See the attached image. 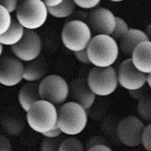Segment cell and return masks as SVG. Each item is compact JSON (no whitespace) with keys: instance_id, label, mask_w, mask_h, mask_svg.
I'll list each match as a JSON object with an SVG mask.
<instances>
[{"instance_id":"cell-7","label":"cell","mask_w":151,"mask_h":151,"mask_svg":"<svg viewBox=\"0 0 151 151\" xmlns=\"http://www.w3.org/2000/svg\"><path fill=\"white\" fill-rule=\"evenodd\" d=\"M38 93L41 100H45L53 105H62L70 95L69 84L60 76H47L38 85Z\"/></svg>"},{"instance_id":"cell-9","label":"cell","mask_w":151,"mask_h":151,"mask_svg":"<svg viewBox=\"0 0 151 151\" xmlns=\"http://www.w3.org/2000/svg\"><path fill=\"white\" fill-rule=\"evenodd\" d=\"M145 125L135 116L122 119L117 126V137L122 144L128 147H136L141 144V134Z\"/></svg>"},{"instance_id":"cell-18","label":"cell","mask_w":151,"mask_h":151,"mask_svg":"<svg viewBox=\"0 0 151 151\" xmlns=\"http://www.w3.org/2000/svg\"><path fill=\"white\" fill-rule=\"evenodd\" d=\"M24 28L16 18H12L10 27L7 29L6 32L0 35V42L3 45H13L17 43L23 36Z\"/></svg>"},{"instance_id":"cell-29","label":"cell","mask_w":151,"mask_h":151,"mask_svg":"<svg viewBox=\"0 0 151 151\" xmlns=\"http://www.w3.org/2000/svg\"><path fill=\"white\" fill-rule=\"evenodd\" d=\"M75 55L76 58H77L79 62H81L82 64L84 65H89L90 60H89V57H88V52H87V48L82 50H78V52H73Z\"/></svg>"},{"instance_id":"cell-31","label":"cell","mask_w":151,"mask_h":151,"mask_svg":"<svg viewBox=\"0 0 151 151\" xmlns=\"http://www.w3.org/2000/svg\"><path fill=\"white\" fill-rule=\"evenodd\" d=\"M11 149L12 146L9 139L0 134V151H10Z\"/></svg>"},{"instance_id":"cell-39","label":"cell","mask_w":151,"mask_h":151,"mask_svg":"<svg viewBox=\"0 0 151 151\" xmlns=\"http://www.w3.org/2000/svg\"><path fill=\"white\" fill-rule=\"evenodd\" d=\"M112 2H121V1H124V0H110Z\"/></svg>"},{"instance_id":"cell-12","label":"cell","mask_w":151,"mask_h":151,"mask_svg":"<svg viewBox=\"0 0 151 151\" xmlns=\"http://www.w3.org/2000/svg\"><path fill=\"white\" fill-rule=\"evenodd\" d=\"M117 77H118V84H120L121 87L127 91L139 89L146 84V74L140 72L134 67L131 58H127L122 62L117 72Z\"/></svg>"},{"instance_id":"cell-15","label":"cell","mask_w":151,"mask_h":151,"mask_svg":"<svg viewBox=\"0 0 151 151\" xmlns=\"http://www.w3.org/2000/svg\"><path fill=\"white\" fill-rule=\"evenodd\" d=\"M120 48L125 55H131L133 50L139 43L146 40H150L147 35L140 29L129 28L125 35L120 38Z\"/></svg>"},{"instance_id":"cell-34","label":"cell","mask_w":151,"mask_h":151,"mask_svg":"<svg viewBox=\"0 0 151 151\" xmlns=\"http://www.w3.org/2000/svg\"><path fill=\"white\" fill-rule=\"evenodd\" d=\"M112 149L107 144H99L93 146L89 149V151H111Z\"/></svg>"},{"instance_id":"cell-30","label":"cell","mask_w":151,"mask_h":151,"mask_svg":"<svg viewBox=\"0 0 151 151\" xmlns=\"http://www.w3.org/2000/svg\"><path fill=\"white\" fill-rule=\"evenodd\" d=\"M99 144H107L106 140L104 139L102 136H93L91 139L88 140L87 142V146H86V150H89L91 147Z\"/></svg>"},{"instance_id":"cell-32","label":"cell","mask_w":151,"mask_h":151,"mask_svg":"<svg viewBox=\"0 0 151 151\" xmlns=\"http://www.w3.org/2000/svg\"><path fill=\"white\" fill-rule=\"evenodd\" d=\"M128 92H129V94L131 95V97H132L133 99H136V100H139L140 98H142L143 96L147 95V93H146V90L144 89V86L139 88V89L130 90V91H128Z\"/></svg>"},{"instance_id":"cell-33","label":"cell","mask_w":151,"mask_h":151,"mask_svg":"<svg viewBox=\"0 0 151 151\" xmlns=\"http://www.w3.org/2000/svg\"><path fill=\"white\" fill-rule=\"evenodd\" d=\"M62 130H60V128H58V125H55V127L52 129H50V130H48L47 132H45L42 133V135L45 136V137H60V134H62Z\"/></svg>"},{"instance_id":"cell-21","label":"cell","mask_w":151,"mask_h":151,"mask_svg":"<svg viewBox=\"0 0 151 151\" xmlns=\"http://www.w3.org/2000/svg\"><path fill=\"white\" fill-rule=\"evenodd\" d=\"M1 124L4 130L11 135H17L23 129L22 122L19 119L13 118V117H8V118L4 119Z\"/></svg>"},{"instance_id":"cell-37","label":"cell","mask_w":151,"mask_h":151,"mask_svg":"<svg viewBox=\"0 0 151 151\" xmlns=\"http://www.w3.org/2000/svg\"><path fill=\"white\" fill-rule=\"evenodd\" d=\"M150 28H151V26H150V24H149V25L147 26V32H145L149 38H150V36H151V30H150Z\"/></svg>"},{"instance_id":"cell-5","label":"cell","mask_w":151,"mask_h":151,"mask_svg":"<svg viewBox=\"0 0 151 151\" xmlns=\"http://www.w3.org/2000/svg\"><path fill=\"white\" fill-rule=\"evenodd\" d=\"M87 83L92 92L100 97H106L113 94L118 87L117 72L110 67H94L89 73Z\"/></svg>"},{"instance_id":"cell-23","label":"cell","mask_w":151,"mask_h":151,"mask_svg":"<svg viewBox=\"0 0 151 151\" xmlns=\"http://www.w3.org/2000/svg\"><path fill=\"white\" fill-rule=\"evenodd\" d=\"M11 21V13L4 6L0 5V35L6 32L7 29L10 27Z\"/></svg>"},{"instance_id":"cell-17","label":"cell","mask_w":151,"mask_h":151,"mask_svg":"<svg viewBox=\"0 0 151 151\" xmlns=\"http://www.w3.org/2000/svg\"><path fill=\"white\" fill-rule=\"evenodd\" d=\"M18 100L21 108L27 112L36 101L40 100L38 85H36L35 82H28L27 84L22 86L18 94Z\"/></svg>"},{"instance_id":"cell-22","label":"cell","mask_w":151,"mask_h":151,"mask_svg":"<svg viewBox=\"0 0 151 151\" xmlns=\"http://www.w3.org/2000/svg\"><path fill=\"white\" fill-rule=\"evenodd\" d=\"M60 151H82L84 150V145L83 143L77 138L68 137L65 139L62 140L58 148Z\"/></svg>"},{"instance_id":"cell-1","label":"cell","mask_w":151,"mask_h":151,"mask_svg":"<svg viewBox=\"0 0 151 151\" xmlns=\"http://www.w3.org/2000/svg\"><path fill=\"white\" fill-rule=\"evenodd\" d=\"M87 52L94 67H110L118 58L119 45L111 35H97L90 40Z\"/></svg>"},{"instance_id":"cell-27","label":"cell","mask_w":151,"mask_h":151,"mask_svg":"<svg viewBox=\"0 0 151 151\" xmlns=\"http://www.w3.org/2000/svg\"><path fill=\"white\" fill-rule=\"evenodd\" d=\"M74 2L83 9H92L98 5L101 0H74Z\"/></svg>"},{"instance_id":"cell-13","label":"cell","mask_w":151,"mask_h":151,"mask_svg":"<svg viewBox=\"0 0 151 151\" xmlns=\"http://www.w3.org/2000/svg\"><path fill=\"white\" fill-rule=\"evenodd\" d=\"M70 94L74 98L75 102L80 104L85 109H90L95 103L96 95L88 86L87 80L85 79H76L70 82L69 85Z\"/></svg>"},{"instance_id":"cell-14","label":"cell","mask_w":151,"mask_h":151,"mask_svg":"<svg viewBox=\"0 0 151 151\" xmlns=\"http://www.w3.org/2000/svg\"><path fill=\"white\" fill-rule=\"evenodd\" d=\"M134 67L144 74L151 73V41L146 40L139 43L132 52Z\"/></svg>"},{"instance_id":"cell-11","label":"cell","mask_w":151,"mask_h":151,"mask_svg":"<svg viewBox=\"0 0 151 151\" xmlns=\"http://www.w3.org/2000/svg\"><path fill=\"white\" fill-rule=\"evenodd\" d=\"M23 80V64L13 57H0V84L6 87L18 85Z\"/></svg>"},{"instance_id":"cell-24","label":"cell","mask_w":151,"mask_h":151,"mask_svg":"<svg viewBox=\"0 0 151 151\" xmlns=\"http://www.w3.org/2000/svg\"><path fill=\"white\" fill-rule=\"evenodd\" d=\"M128 30H129V26L127 22H126L123 18L116 17L115 28H114V31L111 35V36L114 40H116V38H121L127 33Z\"/></svg>"},{"instance_id":"cell-28","label":"cell","mask_w":151,"mask_h":151,"mask_svg":"<svg viewBox=\"0 0 151 151\" xmlns=\"http://www.w3.org/2000/svg\"><path fill=\"white\" fill-rule=\"evenodd\" d=\"M19 4V0H0V5L4 6L10 13L16 11Z\"/></svg>"},{"instance_id":"cell-10","label":"cell","mask_w":151,"mask_h":151,"mask_svg":"<svg viewBox=\"0 0 151 151\" xmlns=\"http://www.w3.org/2000/svg\"><path fill=\"white\" fill-rule=\"evenodd\" d=\"M116 16L113 12L104 7L93 9L88 15V25L92 33L111 35L115 28Z\"/></svg>"},{"instance_id":"cell-25","label":"cell","mask_w":151,"mask_h":151,"mask_svg":"<svg viewBox=\"0 0 151 151\" xmlns=\"http://www.w3.org/2000/svg\"><path fill=\"white\" fill-rule=\"evenodd\" d=\"M60 142L62 139L60 137H45L40 149L42 151H57L60 148Z\"/></svg>"},{"instance_id":"cell-38","label":"cell","mask_w":151,"mask_h":151,"mask_svg":"<svg viewBox=\"0 0 151 151\" xmlns=\"http://www.w3.org/2000/svg\"><path fill=\"white\" fill-rule=\"evenodd\" d=\"M2 52H3V45L0 42V57L2 55Z\"/></svg>"},{"instance_id":"cell-6","label":"cell","mask_w":151,"mask_h":151,"mask_svg":"<svg viewBox=\"0 0 151 151\" xmlns=\"http://www.w3.org/2000/svg\"><path fill=\"white\" fill-rule=\"evenodd\" d=\"M92 38V31L88 23L83 20L67 22L62 30V41L68 50L78 52L87 48Z\"/></svg>"},{"instance_id":"cell-4","label":"cell","mask_w":151,"mask_h":151,"mask_svg":"<svg viewBox=\"0 0 151 151\" xmlns=\"http://www.w3.org/2000/svg\"><path fill=\"white\" fill-rule=\"evenodd\" d=\"M47 7L42 0H22L16 9V19L24 29L41 27L47 18Z\"/></svg>"},{"instance_id":"cell-35","label":"cell","mask_w":151,"mask_h":151,"mask_svg":"<svg viewBox=\"0 0 151 151\" xmlns=\"http://www.w3.org/2000/svg\"><path fill=\"white\" fill-rule=\"evenodd\" d=\"M42 2L47 5V7H52L62 3L63 0H42Z\"/></svg>"},{"instance_id":"cell-8","label":"cell","mask_w":151,"mask_h":151,"mask_svg":"<svg viewBox=\"0 0 151 151\" xmlns=\"http://www.w3.org/2000/svg\"><path fill=\"white\" fill-rule=\"evenodd\" d=\"M40 35L35 30L24 29L23 36L17 43L11 45V50L13 55L21 62H29L38 58L41 52Z\"/></svg>"},{"instance_id":"cell-3","label":"cell","mask_w":151,"mask_h":151,"mask_svg":"<svg viewBox=\"0 0 151 151\" xmlns=\"http://www.w3.org/2000/svg\"><path fill=\"white\" fill-rule=\"evenodd\" d=\"M29 127L37 133H45L52 129L58 122V110L55 105L45 100H38L26 112Z\"/></svg>"},{"instance_id":"cell-20","label":"cell","mask_w":151,"mask_h":151,"mask_svg":"<svg viewBox=\"0 0 151 151\" xmlns=\"http://www.w3.org/2000/svg\"><path fill=\"white\" fill-rule=\"evenodd\" d=\"M137 111L138 114L142 119L146 121L151 120V97L149 94L143 96L142 98L138 100Z\"/></svg>"},{"instance_id":"cell-19","label":"cell","mask_w":151,"mask_h":151,"mask_svg":"<svg viewBox=\"0 0 151 151\" xmlns=\"http://www.w3.org/2000/svg\"><path fill=\"white\" fill-rule=\"evenodd\" d=\"M76 7L74 0H63L57 6L47 7V12L55 18H67L74 13Z\"/></svg>"},{"instance_id":"cell-2","label":"cell","mask_w":151,"mask_h":151,"mask_svg":"<svg viewBox=\"0 0 151 151\" xmlns=\"http://www.w3.org/2000/svg\"><path fill=\"white\" fill-rule=\"evenodd\" d=\"M87 123L86 109L77 102H68L58 109L57 125L65 135H78L85 130Z\"/></svg>"},{"instance_id":"cell-36","label":"cell","mask_w":151,"mask_h":151,"mask_svg":"<svg viewBox=\"0 0 151 151\" xmlns=\"http://www.w3.org/2000/svg\"><path fill=\"white\" fill-rule=\"evenodd\" d=\"M145 83L147 84L148 88H151V74H146V77H145Z\"/></svg>"},{"instance_id":"cell-16","label":"cell","mask_w":151,"mask_h":151,"mask_svg":"<svg viewBox=\"0 0 151 151\" xmlns=\"http://www.w3.org/2000/svg\"><path fill=\"white\" fill-rule=\"evenodd\" d=\"M47 74V64L43 60L35 58L23 65V79L27 82H36L42 80Z\"/></svg>"},{"instance_id":"cell-26","label":"cell","mask_w":151,"mask_h":151,"mask_svg":"<svg viewBox=\"0 0 151 151\" xmlns=\"http://www.w3.org/2000/svg\"><path fill=\"white\" fill-rule=\"evenodd\" d=\"M141 144L147 151H151V125L145 126L141 134Z\"/></svg>"}]
</instances>
